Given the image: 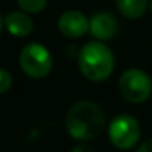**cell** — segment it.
<instances>
[{
	"mask_svg": "<svg viewBox=\"0 0 152 152\" xmlns=\"http://www.w3.org/2000/svg\"><path fill=\"white\" fill-rule=\"evenodd\" d=\"M5 27L6 30L17 37H27L31 34L34 24L33 20L28 17L27 12H9L5 17Z\"/></svg>",
	"mask_w": 152,
	"mask_h": 152,
	"instance_id": "8",
	"label": "cell"
},
{
	"mask_svg": "<svg viewBox=\"0 0 152 152\" xmlns=\"http://www.w3.org/2000/svg\"><path fill=\"white\" fill-rule=\"evenodd\" d=\"M3 24H5V20L2 18V15H0V33H2V30H3Z\"/></svg>",
	"mask_w": 152,
	"mask_h": 152,
	"instance_id": "14",
	"label": "cell"
},
{
	"mask_svg": "<svg viewBox=\"0 0 152 152\" xmlns=\"http://www.w3.org/2000/svg\"><path fill=\"white\" fill-rule=\"evenodd\" d=\"M116 8L125 18L137 20L148 8V0H116Z\"/></svg>",
	"mask_w": 152,
	"mask_h": 152,
	"instance_id": "9",
	"label": "cell"
},
{
	"mask_svg": "<svg viewBox=\"0 0 152 152\" xmlns=\"http://www.w3.org/2000/svg\"><path fill=\"white\" fill-rule=\"evenodd\" d=\"M17 2L23 9V12L27 14H39L48 5V0H17Z\"/></svg>",
	"mask_w": 152,
	"mask_h": 152,
	"instance_id": "10",
	"label": "cell"
},
{
	"mask_svg": "<svg viewBox=\"0 0 152 152\" xmlns=\"http://www.w3.org/2000/svg\"><path fill=\"white\" fill-rule=\"evenodd\" d=\"M52 55L46 46L33 42L26 45L20 54V66L23 72L33 79H42L52 69Z\"/></svg>",
	"mask_w": 152,
	"mask_h": 152,
	"instance_id": "3",
	"label": "cell"
},
{
	"mask_svg": "<svg viewBox=\"0 0 152 152\" xmlns=\"http://www.w3.org/2000/svg\"><path fill=\"white\" fill-rule=\"evenodd\" d=\"M118 88L127 102L139 104L151 97L152 81L146 72L140 69H128L119 76Z\"/></svg>",
	"mask_w": 152,
	"mask_h": 152,
	"instance_id": "4",
	"label": "cell"
},
{
	"mask_svg": "<svg viewBox=\"0 0 152 152\" xmlns=\"http://www.w3.org/2000/svg\"><path fill=\"white\" fill-rule=\"evenodd\" d=\"M58 30L69 39H78L90 31V20L79 11H66L58 18Z\"/></svg>",
	"mask_w": 152,
	"mask_h": 152,
	"instance_id": "6",
	"label": "cell"
},
{
	"mask_svg": "<svg viewBox=\"0 0 152 152\" xmlns=\"http://www.w3.org/2000/svg\"><path fill=\"white\" fill-rule=\"evenodd\" d=\"M67 133L79 142L97 139L106 128V115L103 109L91 100H79L66 113Z\"/></svg>",
	"mask_w": 152,
	"mask_h": 152,
	"instance_id": "1",
	"label": "cell"
},
{
	"mask_svg": "<svg viewBox=\"0 0 152 152\" xmlns=\"http://www.w3.org/2000/svg\"><path fill=\"white\" fill-rule=\"evenodd\" d=\"M137 152H152V139L145 140V142L139 146Z\"/></svg>",
	"mask_w": 152,
	"mask_h": 152,
	"instance_id": "13",
	"label": "cell"
},
{
	"mask_svg": "<svg viewBox=\"0 0 152 152\" xmlns=\"http://www.w3.org/2000/svg\"><path fill=\"white\" fill-rule=\"evenodd\" d=\"M12 87V75L0 67V94H5Z\"/></svg>",
	"mask_w": 152,
	"mask_h": 152,
	"instance_id": "11",
	"label": "cell"
},
{
	"mask_svg": "<svg viewBox=\"0 0 152 152\" xmlns=\"http://www.w3.org/2000/svg\"><path fill=\"white\" fill-rule=\"evenodd\" d=\"M70 152H96V151H94V148H91L87 143H79V145H76L75 148H72Z\"/></svg>",
	"mask_w": 152,
	"mask_h": 152,
	"instance_id": "12",
	"label": "cell"
},
{
	"mask_svg": "<svg viewBox=\"0 0 152 152\" xmlns=\"http://www.w3.org/2000/svg\"><path fill=\"white\" fill-rule=\"evenodd\" d=\"M79 70L88 81H106L115 69V57L110 48L99 40L88 42L79 52Z\"/></svg>",
	"mask_w": 152,
	"mask_h": 152,
	"instance_id": "2",
	"label": "cell"
},
{
	"mask_svg": "<svg viewBox=\"0 0 152 152\" xmlns=\"http://www.w3.org/2000/svg\"><path fill=\"white\" fill-rule=\"evenodd\" d=\"M107 134H109V140L112 142L115 148L125 151L137 145L142 134V128H140L139 121L134 116L124 113V115L115 116L110 121Z\"/></svg>",
	"mask_w": 152,
	"mask_h": 152,
	"instance_id": "5",
	"label": "cell"
},
{
	"mask_svg": "<svg viewBox=\"0 0 152 152\" xmlns=\"http://www.w3.org/2000/svg\"><path fill=\"white\" fill-rule=\"evenodd\" d=\"M149 6H151V11H152V0H151V2H149Z\"/></svg>",
	"mask_w": 152,
	"mask_h": 152,
	"instance_id": "15",
	"label": "cell"
},
{
	"mask_svg": "<svg viewBox=\"0 0 152 152\" xmlns=\"http://www.w3.org/2000/svg\"><path fill=\"white\" fill-rule=\"evenodd\" d=\"M90 33L99 42L110 40L118 33V21L109 12H99L90 18Z\"/></svg>",
	"mask_w": 152,
	"mask_h": 152,
	"instance_id": "7",
	"label": "cell"
}]
</instances>
